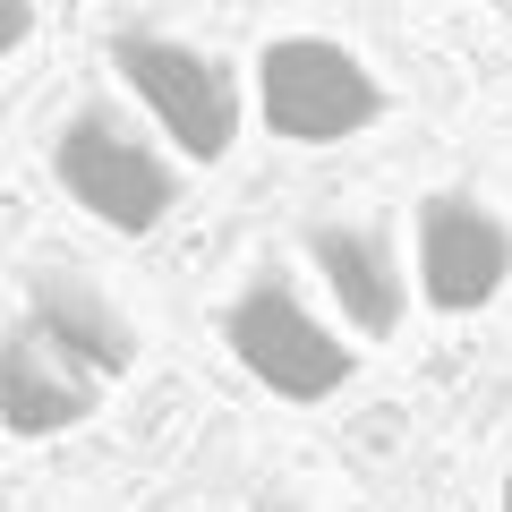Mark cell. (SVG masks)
Returning a JSON list of instances; mask_svg holds the SVG:
<instances>
[{
    "label": "cell",
    "mask_w": 512,
    "mask_h": 512,
    "mask_svg": "<svg viewBox=\"0 0 512 512\" xmlns=\"http://www.w3.org/2000/svg\"><path fill=\"white\" fill-rule=\"evenodd\" d=\"M52 171L69 205H86L120 239L163 231V214L180 205V154L154 137L146 111H120V103H77L52 128Z\"/></svg>",
    "instance_id": "cell-1"
},
{
    "label": "cell",
    "mask_w": 512,
    "mask_h": 512,
    "mask_svg": "<svg viewBox=\"0 0 512 512\" xmlns=\"http://www.w3.org/2000/svg\"><path fill=\"white\" fill-rule=\"evenodd\" d=\"M111 69H120V86L137 94V111L154 120V137L180 163H222L239 146V111L248 103H239V69L222 52L180 43L163 26H120L111 35Z\"/></svg>",
    "instance_id": "cell-2"
},
{
    "label": "cell",
    "mask_w": 512,
    "mask_h": 512,
    "mask_svg": "<svg viewBox=\"0 0 512 512\" xmlns=\"http://www.w3.org/2000/svg\"><path fill=\"white\" fill-rule=\"evenodd\" d=\"M256 111L291 146H342V137L384 120V77L342 35L299 26V35H274L256 52Z\"/></svg>",
    "instance_id": "cell-3"
},
{
    "label": "cell",
    "mask_w": 512,
    "mask_h": 512,
    "mask_svg": "<svg viewBox=\"0 0 512 512\" xmlns=\"http://www.w3.org/2000/svg\"><path fill=\"white\" fill-rule=\"evenodd\" d=\"M222 333H231L239 367H248L265 393H282V402H325V393H342L350 359H359V350L299 299V282H282V274H256L248 291L231 299Z\"/></svg>",
    "instance_id": "cell-4"
},
{
    "label": "cell",
    "mask_w": 512,
    "mask_h": 512,
    "mask_svg": "<svg viewBox=\"0 0 512 512\" xmlns=\"http://www.w3.org/2000/svg\"><path fill=\"white\" fill-rule=\"evenodd\" d=\"M504 274H512V222L495 205L461 197V188L419 205V291H427V308L470 316L504 291Z\"/></svg>",
    "instance_id": "cell-5"
},
{
    "label": "cell",
    "mask_w": 512,
    "mask_h": 512,
    "mask_svg": "<svg viewBox=\"0 0 512 512\" xmlns=\"http://www.w3.org/2000/svg\"><path fill=\"white\" fill-rule=\"evenodd\" d=\"M26 325L52 350H69L86 376H103V384L137 367V325H128V308L94 274H77V265H35V274H26Z\"/></svg>",
    "instance_id": "cell-6"
},
{
    "label": "cell",
    "mask_w": 512,
    "mask_h": 512,
    "mask_svg": "<svg viewBox=\"0 0 512 512\" xmlns=\"http://www.w3.org/2000/svg\"><path fill=\"white\" fill-rule=\"evenodd\" d=\"M308 265L325 274L342 325H359V333L402 325V256H393V231L384 222H359V214L308 222Z\"/></svg>",
    "instance_id": "cell-7"
},
{
    "label": "cell",
    "mask_w": 512,
    "mask_h": 512,
    "mask_svg": "<svg viewBox=\"0 0 512 512\" xmlns=\"http://www.w3.org/2000/svg\"><path fill=\"white\" fill-rule=\"evenodd\" d=\"M94 402H103V376H86V367L69 359V350H52L35 325L9 333V350H0V427L9 436H60V427L94 419Z\"/></svg>",
    "instance_id": "cell-8"
},
{
    "label": "cell",
    "mask_w": 512,
    "mask_h": 512,
    "mask_svg": "<svg viewBox=\"0 0 512 512\" xmlns=\"http://www.w3.org/2000/svg\"><path fill=\"white\" fill-rule=\"evenodd\" d=\"M256 512H308V504H291V495H256Z\"/></svg>",
    "instance_id": "cell-9"
},
{
    "label": "cell",
    "mask_w": 512,
    "mask_h": 512,
    "mask_svg": "<svg viewBox=\"0 0 512 512\" xmlns=\"http://www.w3.org/2000/svg\"><path fill=\"white\" fill-rule=\"evenodd\" d=\"M504 512H512V478H504Z\"/></svg>",
    "instance_id": "cell-10"
}]
</instances>
